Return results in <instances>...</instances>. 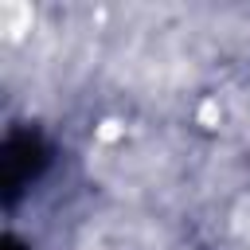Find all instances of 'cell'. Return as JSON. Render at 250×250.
Listing matches in <instances>:
<instances>
[{"label": "cell", "instance_id": "4", "mask_svg": "<svg viewBox=\"0 0 250 250\" xmlns=\"http://www.w3.org/2000/svg\"><path fill=\"white\" fill-rule=\"evenodd\" d=\"M234 227L250 238V199H242V203H238V211H234Z\"/></svg>", "mask_w": 250, "mask_h": 250}, {"label": "cell", "instance_id": "2", "mask_svg": "<svg viewBox=\"0 0 250 250\" xmlns=\"http://www.w3.org/2000/svg\"><path fill=\"white\" fill-rule=\"evenodd\" d=\"M195 117H199V125L215 129V125H219V117H223V109H219V102H215V98H203V102H199V109H195Z\"/></svg>", "mask_w": 250, "mask_h": 250}, {"label": "cell", "instance_id": "1", "mask_svg": "<svg viewBox=\"0 0 250 250\" xmlns=\"http://www.w3.org/2000/svg\"><path fill=\"white\" fill-rule=\"evenodd\" d=\"M31 20H35L31 4H23V0H0V31L8 39H20L23 31H31Z\"/></svg>", "mask_w": 250, "mask_h": 250}, {"label": "cell", "instance_id": "3", "mask_svg": "<svg viewBox=\"0 0 250 250\" xmlns=\"http://www.w3.org/2000/svg\"><path fill=\"white\" fill-rule=\"evenodd\" d=\"M94 137H98V141H117V137H125V125H121L117 117H105V121H98Z\"/></svg>", "mask_w": 250, "mask_h": 250}]
</instances>
